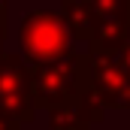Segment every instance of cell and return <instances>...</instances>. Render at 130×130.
I'll return each mask as SVG.
<instances>
[{
    "mask_svg": "<svg viewBox=\"0 0 130 130\" xmlns=\"http://www.w3.org/2000/svg\"><path fill=\"white\" fill-rule=\"evenodd\" d=\"M70 27H67L64 15L55 9H30L21 24H18V42H21V58L27 67L48 64L70 55Z\"/></svg>",
    "mask_w": 130,
    "mask_h": 130,
    "instance_id": "cell-1",
    "label": "cell"
},
{
    "mask_svg": "<svg viewBox=\"0 0 130 130\" xmlns=\"http://www.w3.org/2000/svg\"><path fill=\"white\" fill-rule=\"evenodd\" d=\"M88 79V52H70L58 61L30 67L33 82V103L36 109H52L64 100L76 97V91Z\"/></svg>",
    "mask_w": 130,
    "mask_h": 130,
    "instance_id": "cell-2",
    "label": "cell"
},
{
    "mask_svg": "<svg viewBox=\"0 0 130 130\" xmlns=\"http://www.w3.org/2000/svg\"><path fill=\"white\" fill-rule=\"evenodd\" d=\"M0 115L15 118L18 124H27L36 115L30 67L21 58V52L0 55Z\"/></svg>",
    "mask_w": 130,
    "mask_h": 130,
    "instance_id": "cell-3",
    "label": "cell"
},
{
    "mask_svg": "<svg viewBox=\"0 0 130 130\" xmlns=\"http://www.w3.org/2000/svg\"><path fill=\"white\" fill-rule=\"evenodd\" d=\"M103 115H106V109L100 103L97 91H94L91 79H85V85L76 91V97L48 109V124H52V130H91V124L103 121Z\"/></svg>",
    "mask_w": 130,
    "mask_h": 130,
    "instance_id": "cell-4",
    "label": "cell"
},
{
    "mask_svg": "<svg viewBox=\"0 0 130 130\" xmlns=\"http://www.w3.org/2000/svg\"><path fill=\"white\" fill-rule=\"evenodd\" d=\"M88 79L103 109H130V76L106 55H88Z\"/></svg>",
    "mask_w": 130,
    "mask_h": 130,
    "instance_id": "cell-5",
    "label": "cell"
},
{
    "mask_svg": "<svg viewBox=\"0 0 130 130\" xmlns=\"http://www.w3.org/2000/svg\"><path fill=\"white\" fill-rule=\"evenodd\" d=\"M67 27H70V36L79 39V42H91L94 36V27H97V15L94 9L85 3V0H61V9Z\"/></svg>",
    "mask_w": 130,
    "mask_h": 130,
    "instance_id": "cell-6",
    "label": "cell"
},
{
    "mask_svg": "<svg viewBox=\"0 0 130 130\" xmlns=\"http://www.w3.org/2000/svg\"><path fill=\"white\" fill-rule=\"evenodd\" d=\"M94 15L97 24H121L130 27V0H85Z\"/></svg>",
    "mask_w": 130,
    "mask_h": 130,
    "instance_id": "cell-7",
    "label": "cell"
},
{
    "mask_svg": "<svg viewBox=\"0 0 130 130\" xmlns=\"http://www.w3.org/2000/svg\"><path fill=\"white\" fill-rule=\"evenodd\" d=\"M112 61H115V64H118V67H121V70H124V73L130 76V36L124 39V42H121V48L112 55Z\"/></svg>",
    "mask_w": 130,
    "mask_h": 130,
    "instance_id": "cell-8",
    "label": "cell"
},
{
    "mask_svg": "<svg viewBox=\"0 0 130 130\" xmlns=\"http://www.w3.org/2000/svg\"><path fill=\"white\" fill-rule=\"evenodd\" d=\"M0 130H21V124L9 115H0Z\"/></svg>",
    "mask_w": 130,
    "mask_h": 130,
    "instance_id": "cell-9",
    "label": "cell"
},
{
    "mask_svg": "<svg viewBox=\"0 0 130 130\" xmlns=\"http://www.w3.org/2000/svg\"><path fill=\"white\" fill-rule=\"evenodd\" d=\"M3 39H6V21L0 18V55H3Z\"/></svg>",
    "mask_w": 130,
    "mask_h": 130,
    "instance_id": "cell-10",
    "label": "cell"
},
{
    "mask_svg": "<svg viewBox=\"0 0 130 130\" xmlns=\"http://www.w3.org/2000/svg\"><path fill=\"white\" fill-rule=\"evenodd\" d=\"M6 9H9V0H0V18L6 21Z\"/></svg>",
    "mask_w": 130,
    "mask_h": 130,
    "instance_id": "cell-11",
    "label": "cell"
}]
</instances>
